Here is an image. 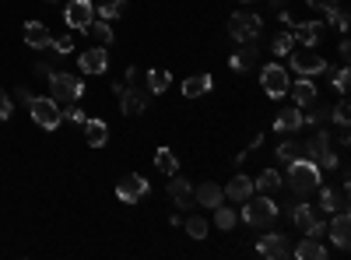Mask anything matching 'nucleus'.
<instances>
[{"mask_svg":"<svg viewBox=\"0 0 351 260\" xmlns=\"http://www.w3.org/2000/svg\"><path fill=\"white\" fill-rule=\"evenodd\" d=\"M84 141L92 144V148H102V144L109 141V127H106V120L88 117V120H84Z\"/></svg>","mask_w":351,"mask_h":260,"instance_id":"nucleus-22","label":"nucleus"},{"mask_svg":"<svg viewBox=\"0 0 351 260\" xmlns=\"http://www.w3.org/2000/svg\"><path fill=\"white\" fill-rule=\"evenodd\" d=\"M211 74H193V78H186L183 81V95L186 99H200V95H208L211 92Z\"/></svg>","mask_w":351,"mask_h":260,"instance_id":"nucleus-26","label":"nucleus"},{"mask_svg":"<svg viewBox=\"0 0 351 260\" xmlns=\"http://www.w3.org/2000/svg\"><path fill=\"white\" fill-rule=\"evenodd\" d=\"M152 102V92L148 88H141V84H123V92H120V109H123V117H141L144 109H148Z\"/></svg>","mask_w":351,"mask_h":260,"instance_id":"nucleus-8","label":"nucleus"},{"mask_svg":"<svg viewBox=\"0 0 351 260\" xmlns=\"http://www.w3.org/2000/svg\"><path fill=\"white\" fill-rule=\"evenodd\" d=\"M348 56H351V43L341 39V64H348Z\"/></svg>","mask_w":351,"mask_h":260,"instance_id":"nucleus-47","label":"nucleus"},{"mask_svg":"<svg viewBox=\"0 0 351 260\" xmlns=\"http://www.w3.org/2000/svg\"><path fill=\"white\" fill-rule=\"evenodd\" d=\"M256 253L267 257V260H285V257L291 253V246H288V239H285L281 233H271V236H260Z\"/></svg>","mask_w":351,"mask_h":260,"instance_id":"nucleus-13","label":"nucleus"},{"mask_svg":"<svg viewBox=\"0 0 351 260\" xmlns=\"http://www.w3.org/2000/svg\"><path fill=\"white\" fill-rule=\"evenodd\" d=\"M239 46H243V49L232 53V60H228V67L236 71V74L250 71V67L256 64V53H260V43H256V39H246V43H239Z\"/></svg>","mask_w":351,"mask_h":260,"instance_id":"nucleus-14","label":"nucleus"},{"mask_svg":"<svg viewBox=\"0 0 351 260\" xmlns=\"http://www.w3.org/2000/svg\"><path fill=\"white\" fill-rule=\"evenodd\" d=\"M309 8H316V11H330V8H337V0H309Z\"/></svg>","mask_w":351,"mask_h":260,"instance_id":"nucleus-45","label":"nucleus"},{"mask_svg":"<svg viewBox=\"0 0 351 260\" xmlns=\"http://www.w3.org/2000/svg\"><path fill=\"white\" fill-rule=\"evenodd\" d=\"M348 81H351V71H348V64H344V67H337V74H334V92H337V95H348Z\"/></svg>","mask_w":351,"mask_h":260,"instance_id":"nucleus-38","label":"nucleus"},{"mask_svg":"<svg viewBox=\"0 0 351 260\" xmlns=\"http://www.w3.org/2000/svg\"><path fill=\"white\" fill-rule=\"evenodd\" d=\"M288 67L295 71L299 78H316V74H324L330 64H327L313 46H302V49H291V53H288Z\"/></svg>","mask_w":351,"mask_h":260,"instance_id":"nucleus-4","label":"nucleus"},{"mask_svg":"<svg viewBox=\"0 0 351 260\" xmlns=\"http://www.w3.org/2000/svg\"><path fill=\"white\" fill-rule=\"evenodd\" d=\"M28 113H32V120H36L43 130H56V127L64 123L60 106H56L49 95H32V102H28Z\"/></svg>","mask_w":351,"mask_h":260,"instance_id":"nucleus-6","label":"nucleus"},{"mask_svg":"<svg viewBox=\"0 0 351 260\" xmlns=\"http://www.w3.org/2000/svg\"><path fill=\"white\" fill-rule=\"evenodd\" d=\"M288 95L295 99V106H299V109L316 106V84H313V78H299L295 84H288Z\"/></svg>","mask_w":351,"mask_h":260,"instance_id":"nucleus-17","label":"nucleus"},{"mask_svg":"<svg viewBox=\"0 0 351 260\" xmlns=\"http://www.w3.org/2000/svg\"><path fill=\"white\" fill-rule=\"evenodd\" d=\"M319 190V208H324L327 215H334V211H344L348 208V190L341 187V190H330V187H316Z\"/></svg>","mask_w":351,"mask_h":260,"instance_id":"nucleus-19","label":"nucleus"},{"mask_svg":"<svg viewBox=\"0 0 351 260\" xmlns=\"http://www.w3.org/2000/svg\"><path fill=\"white\" fill-rule=\"evenodd\" d=\"M260 32H263V21H260V14H253V11H236V14L228 18V36L236 39V43L260 39Z\"/></svg>","mask_w":351,"mask_h":260,"instance_id":"nucleus-5","label":"nucleus"},{"mask_svg":"<svg viewBox=\"0 0 351 260\" xmlns=\"http://www.w3.org/2000/svg\"><path fill=\"white\" fill-rule=\"evenodd\" d=\"M291 222H295V228H302V233H306V228L316 222V215H313V208L306 204V197H302V204H295V208H291Z\"/></svg>","mask_w":351,"mask_h":260,"instance_id":"nucleus-33","label":"nucleus"},{"mask_svg":"<svg viewBox=\"0 0 351 260\" xmlns=\"http://www.w3.org/2000/svg\"><path fill=\"white\" fill-rule=\"evenodd\" d=\"M0 120H11V95L0 88Z\"/></svg>","mask_w":351,"mask_h":260,"instance_id":"nucleus-43","label":"nucleus"},{"mask_svg":"<svg viewBox=\"0 0 351 260\" xmlns=\"http://www.w3.org/2000/svg\"><path fill=\"white\" fill-rule=\"evenodd\" d=\"M155 169L165 172V176H176V172H180V158L172 155V148H158L155 152Z\"/></svg>","mask_w":351,"mask_h":260,"instance_id":"nucleus-29","label":"nucleus"},{"mask_svg":"<svg viewBox=\"0 0 351 260\" xmlns=\"http://www.w3.org/2000/svg\"><path fill=\"white\" fill-rule=\"evenodd\" d=\"M183 228H186L190 239H208V222H204L200 215H190V218L183 222Z\"/></svg>","mask_w":351,"mask_h":260,"instance_id":"nucleus-34","label":"nucleus"},{"mask_svg":"<svg viewBox=\"0 0 351 260\" xmlns=\"http://www.w3.org/2000/svg\"><path fill=\"white\" fill-rule=\"evenodd\" d=\"M327 14V21L337 28V32H348V14L341 11V8H330V11H324Z\"/></svg>","mask_w":351,"mask_h":260,"instance_id":"nucleus-39","label":"nucleus"},{"mask_svg":"<svg viewBox=\"0 0 351 260\" xmlns=\"http://www.w3.org/2000/svg\"><path fill=\"white\" fill-rule=\"evenodd\" d=\"M274 152H278V158H281V162H291V158H299V155H302V148H299L295 141H285V144H278Z\"/></svg>","mask_w":351,"mask_h":260,"instance_id":"nucleus-36","label":"nucleus"},{"mask_svg":"<svg viewBox=\"0 0 351 260\" xmlns=\"http://www.w3.org/2000/svg\"><path fill=\"white\" fill-rule=\"evenodd\" d=\"M295 257L299 260H327V246L313 236H302V243L295 246Z\"/></svg>","mask_w":351,"mask_h":260,"instance_id":"nucleus-25","label":"nucleus"},{"mask_svg":"<svg viewBox=\"0 0 351 260\" xmlns=\"http://www.w3.org/2000/svg\"><path fill=\"white\" fill-rule=\"evenodd\" d=\"M260 144H263V134H253V141H250V152H256Z\"/></svg>","mask_w":351,"mask_h":260,"instance_id":"nucleus-49","label":"nucleus"},{"mask_svg":"<svg viewBox=\"0 0 351 260\" xmlns=\"http://www.w3.org/2000/svg\"><path fill=\"white\" fill-rule=\"evenodd\" d=\"M14 95H18V99H21V102H32V92H28V88H18V92H14Z\"/></svg>","mask_w":351,"mask_h":260,"instance_id":"nucleus-48","label":"nucleus"},{"mask_svg":"<svg viewBox=\"0 0 351 260\" xmlns=\"http://www.w3.org/2000/svg\"><path fill=\"white\" fill-rule=\"evenodd\" d=\"M288 187H291V193H299V197L313 193L319 187V165L309 162V158H302V155L291 158L288 162Z\"/></svg>","mask_w":351,"mask_h":260,"instance_id":"nucleus-1","label":"nucleus"},{"mask_svg":"<svg viewBox=\"0 0 351 260\" xmlns=\"http://www.w3.org/2000/svg\"><path fill=\"white\" fill-rule=\"evenodd\" d=\"M60 117H64V120H71V123H77V127H84V120H88L84 113H81V106H77V102L64 106V109H60Z\"/></svg>","mask_w":351,"mask_h":260,"instance_id":"nucleus-37","label":"nucleus"},{"mask_svg":"<svg viewBox=\"0 0 351 260\" xmlns=\"http://www.w3.org/2000/svg\"><path fill=\"white\" fill-rule=\"evenodd\" d=\"M193 200L200 208H218L221 200H225V190L215 183V180H208V183H200V187H193Z\"/></svg>","mask_w":351,"mask_h":260,"instance_id":"nucleus-18","label":"nucleus"},{"mask_svg":"<svg viewBox=\"0 0 351 260\" xmlns=\"http://www.w3.org/2000/svg\"><path fill=\"white\" fill-rule=\"evenodd\" d=\"M123 4H127V0H99V4H95V18L116 21V18L123 14Z\"/></svg>","mask_w":351,"mask_h":260,"instance_id":"nucleus-30","label":"nucleus"},{"mask_svg":"<svg viewBox=\"0 0 351 260\" xmlns=\"http://www.w3.org/2000/svg\"><path fill=\"white\" fill-rule=\"evenodd\" d=\"M32 71H36L39 78H46V81H49V74H53V71H49V64H43V60H39V64H32Z\"/></svg>","mask_w":351,"mask_h":260,"instance_id":"nucleus-46","label":"nucleus"},{"mask_svg":"<svg viewBox=\"0 0 351 260\" xmlns=\"http://www.w3.org/2000/svg\"><path fill=\"white\" fill-rule=\"evenodd\" d=\"M278 204H274V200L267 197V193H263V197H246L243 200V222L250 225V228H267V225H274V218H278Z\"/></svg>","mask_w":351,"mask_h":260,"instance_id":"nucleus-2","label":"nucleus"},{"mask_svg":"<svg viewBox=\"0 0 351 260\" xmlns=\"http://www.w3.org/2000/svg\"><path fill=\"white\" fill-rule=\"evenodd\" d=\"M302 236H313V239H324V236H327V225H324V222H313V225L306 228Z\"/></svg>","mask_w":351,"mask_h":260,"instance_id":"nucleus-44","label":"nucleus"},{"mask_svg":"<svg viewBox=\"0 0 351 260\" xmlns=\"http://www.w3.org/2000/svg\"><path fill=\"white\" fill-rule=\"evenodd\" d=\"M288 67L281 64H267V67H260V88L267 92L271 99H285L288 95Z\"/></svg>","mask_w":351,"mask_h":260,"instance_id":"nucleus-7","label":"nucleus"},{"mask_svg":"<svg viewBox=\"0 0 351 260\" xmlns=\"http://www.w3.org/2000/svg\"><path fill=\"white\" fill-rule=\"evenodd\" d=\"M169 197H172L176 208H190V204H193V187H190V180H172V183H169Z\"/></svg>","mask_w":351,"mask_h":260,"instance_id":"nucleus-27","label":"nucleus"},{"mask_svg":"<svg viewBox=\"0 0 351 260\" xmlns=\"http://www.w3.org/2000/svg\"><path fill=\"white\" fill-rule=\"evenodd\" d=\"M77 67H81V74H106V71H109V53H106V46L84 49V53L77 56Z\"/></svg>","mask_w":351,"mask_h":260,"instance_id":"nucleus-11","label":"nucleus"},{"mask_svg":"<svg viewBox=\"0 0 351 260\" xmlns=\"http://www.w3.org/2000/svg\"><path fill=\"white\" fill-rule=\"evenodd\" d=\"M84 32L92 36L95 43H102V46H109V43L116 39V36H112V28H109V21H102V18H99V21H92V25L84 28Z\"/></svg>","mask_w":351,"mask_h":260,"instance_id":"nucleus-32","label":"nucleus"},{"mask_svg":"<svg viewBox=\"0 0 351 260\" xmlns=\"http://www.w3.org/2000/svg\"><path fill=\"white\" fill-rule=\"evenodd\" d=\"M330 152V137L324 134V130H319V134H313L306 144H302V158H309V162H319V158H324Z\"/></svg>","mask_w":351,"mask_h":260,"instance_id":"nucleus-21","label":"nucleus"},{"mask_svg":"<svg viewBox=\"0 0 351 260\" xmlns=\"http://www.w3.org/2000/svg\"><path fill=\"white\" fill-rule=\"evenodd\" d=\"M169 84H172V74L162 71V67H152L148 74H144V88H148L152 95H165Z\"/></svg>","mask_w":351,"mask_h":260,"instance_id":"nucleus-24","label":"nucleus"},{"mask_svg":"<svg viewBox=\"0 0 351 260\" xmlns=\"http://www.w3.org/2000/svg\"><path fill=\"white\" fill-rule=\"evenodd\" d=\"M330 117H334V123H337V127H348V117H351V109H348V99H341V102L334 106V113H330Z\"/></svg>","mask_w":351,"mask_h":260,"instance_id":"nucleus-41","label":"nucleus"},{"mask_svg":"<svg viewBox=\"0 0 351 260\" xmlns=\"http://www.w3.org/2000/svg\"><path fill=\"white\" fill-rule=\"evenodd\" d=\"M253 190H256V187H253V180L246 176V172H239V176H232V180H228L225 197H228V200H239V204H243L246 197H253Z\"/></svg>","mask_w":351,"mask_h":260,"instance_id":"nucleus-20","label":"nucleus"},{"mask_svg":"<svg viewBox=\"0 0 351 260\" xmlns=\"http://www.w3.org/2000/svg\"><path fill=\"white\" fill-rule=\"evenodd\" d=\"M281 183H285V180H281V172H278V169H263L260 176L253 180V187H256L260 193H274Z\"/></svg>","mask_w":351,"mask_h":260,"instance_id":"nucleus-28","label":"nucleus"},{"mask_svg":"<svg viewBox=\"0 0 351 260\" xmlns=\"http://www.w3.org/2000/svg\"><path fill=\"white\" fill-rule=\"evenodd\" d=\"M291 36H295V43H302V46H316L319 36H324V21H299Z\"/></svg>","mask_w":351,"mask_h":260,"instance_id":"nucleus-23","label":"nucleus"},{"mask_svg":"<svg viewBox=\"0 0 351 260\" xmlns=\"http://www.w3.org/2000/svg\"><path fill=\"white\" fill-rule=\"evenodd\" d=\"M215 211V225L221 228V233H232V228H236V222H239V215L236 211H232V208H225V200H221V204L218 208H211Z\"/></svg>","mask_w":351,"mask_h":260,"instance_id":"nucleus-31","label":"nucleus"},{"mask_svg":"<svg viewBox=\"0 0 351 260\" xmlns=\"http://www.w3.org/2000/svg\"><path fill=\"white\" fill-rule=\"evenodd\" d=\"M148 190H152L148 180L137 176V172H134V176H123L120 183H116V197H120L123 204H137L141 197H148Z\"/></svg>","mask_w":351,"mask_h":260,"instance_id":"nucleus-10","label":"nucleus"},{"mask_svg":"<svg viewBox=\"0 0 351 260\" xmlns=\"http://www.w3.org/2000/svg\"><path fill=\"white\" fill-rule=\"evenodd\" d=\"M49 99L56 102V106H71V102H77L81 95H84V81L77 78V74H64V71H56V74H49Z\"/></svg>","mask_w":351,"mask_h":260,"instance_id":"nucleus-3","label":"nucleus"},{"mask_svg":"<svg viewBox=\"0 0 351 260\" xmlns=\"http://www.w3.org/2000/svg\"><path fill=\"white\" fill-rule=\"evenodd\" d=\"M306 127V117H302V109L299 106H291V109H281L278 117H274V130L278 134H295Z\"/></svg>","mask_w":351,"mask_h":260,"instance_id":"nucleus-16","label":"nucleus"},{"mask_svg":"<svg viewBox=\"0 0 351 260\" xmlns=\"http://www.w3.org/2000/svg\"><path fill=\"white\" fill-rule=\"evenodd\" d=\"M49 49H56L60 56H67V53H74V39H71V36H53Z\"/></svg>","mask_w":351,"mask_h":260,"instance_id":"nucleus-40","label":"nucleus"},{"mask_svg":"<svg viewBox=\"0 0 351 260\" xmlns=\"http://www.w3.org/2000/svg\"><path fill=\"white\" fill-rule=\"evenodd\" d=\"M64 21L71 28H77V32H84V28L95 21V4H92V0H71L67 11H64Z\"/></svg>","mask_w":351,"mask_h":260,"instance_id":"nucleus-9","label":"nucleus"},{"mask_svg":"<svg viewBox=\"0 0 351 260\" xmlns=\"http://www.w3.org/2000/svg\"><path fill=\"white\" fill-rule=\"evenodd\" d=\"M313 109V106H309ZM330 117V109H324V106H319V109H313V117H306V127H316V123H324Z\"/></svg>","mask_w":351,"mask_h":260,"instance_id":"nucleus-42","label":"nucleus"},{"mask_svg":"<svg viewBox=\"0 0 351 260\" xmlns=\"http://www.w3.org/2000/svg\"><path fill=\"white\" fill-rule=\"evenodd\" d=\"M327 233H330V243H334L337 250H348V243H351V222H348V208L330 215Z\"/></svg>","mask_w":351,"mask_h":260,"instance_id":"nucleus-12","label":"nucleus"},{"mask_svg":"<svg viewBox=\"0 0 351 260\" xmlns=\"http://www.w3.org/2000/svg\"><path fill=\"white\" fill-rule=\"evenodd\" d=\"M271 49H274V56H288L291 49H295V36H291V32H278L271 39Z\"/></svg>","mask_w":351,"mask_h":260,"instance_id":"nucleus-35","label":"nucleus"},{"mask_svg":"<svg viewBox=\"0 0 351 260\" xmlns=\"http://www.w3.org/2000/svg\"><path fill=\"white\" fill-rule=\"evenodd\" d=\"M21 36H25V43L32 46V49H49V43H53V32H49L43 21H25Z\"/></svg>","mask_w":351,"mask_h":260,"instance_id":"nucleus-15","label":"nucleus"}]
</instances>
